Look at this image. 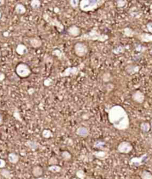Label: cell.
<instances>
[{
	"label": "cell",
	"instance_id": "cell-52",
	"mask_svg": "<svg viewBox=\"0 0 152 179\" xmlns=\"http://www.w3.org/2000/svg\"><path fill=\"white\" fill-rule=\"evenodd\" d=\"M0 56H1V50H0Z\"/></svg>",
	"mask_w": 152,
	"mask_h": 179
},
{
	"label": "cell",
	"instance_id": "cell-33",
	"mask_svg": "<svg viewBox=\"0 0 152 179\" xmlns=\"http://www.w3.org/2000/svg\"><path fill=\"white\" fill-rule=\"evenodd\" d=\"M124 52H125V47L123 46H118L113 50V53L114 54H121V53H123Z\"/></svg>",
	"mask_w": 152,
	"mask_h": 179
},
{
	"label": "cell",
	"instance_id": "cell-18",
	"mask_svg": "<svg viewBox=\"0 0 152 179\" xmlns=\"http://www.w3.org/2000/svg\"><path fill=\"white\" fill-rule=\"evenodd\" d=\"M25 146L32 151H37L40 148V144L35 141L28 140L25 142Z\"/></svg>",
	"mask_w": 152,
	"mask_h": 179
},
{
	"label": "cell",
	"instance_id": "cell-8",
	"mask_svg": "<svg viewBox=\"0 0 152 179\" xmlns=\"http://www.w3.org/2000/svg\"><path fill=\"white\" fill-rule=\"evenodd\" d=\"M134 149L132 144L129 142H120L117 146V151L121 154H128L131 152Z\"/></svg>",
	"mask_w": 152,
	"mask_h": 179
},
{
	"label": "cell",
	"instance_id": "cell-1",
	"mask_svg": "<svg viewBox=\"0 0 152 179\" xmlns=\"http://www.w3.org/2000/svg\"><path fill=\"white\" fill-rule=\"evenodd\" d=\"M108 121L115 129L125 130L130 127V119L126 110L120 105H114L108 111Z\"/></svg>",
	"mask_w": 152,
	"mask_h": 179
},
{
	"label": "cell",
	"instance_id": "cell-46",
	"mask_svg": "<svg viewBox=\"0 0 152 179\" xmlns=\"http://www.w3.org/2000/svg\"><path fill=\"white\" fill-rule=\"evenodd\" d=\"M54 11L56 13H59V9L58 8H54Z\"/></svg>",
	"mask_w": 152,
	"mask_h": 179
},
{
	"label": "cell",
	"instance_id": "cell-20",
	"mask_svg": "<svg viewBox=\"0 0 152 179\" xmlns=\"http://www.w3.org/2000/svg\"><path fill=\"white\" fill-rule=\"evenodd\" d=\"M27 11L25 6L22 4H17L15 7V12L16 14H19V15H22L24 14Z\"/></svg>",
	"mask_w": 152,
	"mask_h": 179
},
{
	"label": "cell",
	"instance_id": "cell-29",
	"mask_svg": "<svg viewBox=\"0 0 152 179\" xmlns=\"http://www.w3.org/2000/svg\"><path fill=\"white\" fill-rule=\"evenodd\" d=\"M52 54H53V56H56L59 60H62L63 58L64 57V54H63V53L60 50H59V49H55V50H53V51H52Z\"/></svg>",
	"mask_w": 152,
	"mask_h": 179
},
{
	"label": "cell",
	"instance_id": "cell-35",
	"mask_svg": "<svg viewBox=\"0 0 152 179\" xmlns=\"http://www.w3.org/2000/svg\"><path fill=\"white\" fill-rule=\"evenodd\" d=\"M127 5V1L126 0H117V8H124V7L126 6Z\"/></svg>",
	"mask_w": 152,
	"mask_h": 179
},
{
	"label": "cell",
	"instance_id": "cell-45",
	"mask_svg": "<svg viewBox=\"0 0 152 179\" xmlns=\"http://www.w3.org/2000/svg\"><path fill=\"white\" fill-rule=\"evenodd\" d=\"M34 88H30V90H28V93L30 94H32L33 93H34Z\"/></svg>",
	"mask_w": 152,
	"mask_h": 179
},
{
	"label": "cell",
	"instance_id": "cell-39",
	"mask_svg": "<svg viewBox=\"0 0 152 179\" xmlns=\"http://www.w3.org/2000/svg\"><path fill=\"white\" fill-rule=\"evenodd\" d=\"M146 29H147L149 33L152 34V22H150L146 24Z\"/></svg>",
	"mask_w": 152,
	"mask_h": 179
},
{
	"label": "cell",
	"instance_id": "cell-27",
	"mask_svg": "<svg viewBox=\"0 0 152 179\" xmlns=\"http://www.w3.org/2000/svg\"><path fill=\"white\" fill-rule=\"evenodd\" d=\"M61 157L65 161H70L72 158V155L71 152H69L68 151L64 150L61 152Z\"/></svg>",
	"mask_w": 152,
	"mask_h": 179
},
{
	"label": "cell",
	"instance_id": "cell-47",
	"mask_svg": "<svg viewBox=\"0 0 152 179\" xmlns=\"http://www.w3.org/2000/svg\"><path fill=\"white\" fill-rule=\"evenodd\" d=\"M35 179H50V178H44V177H40L38 178H35Z\"/></svg>",
	"mask_w": 152,
	"mask_h": 179
},
{
	"label": "cell",
	"instance_id": "cell-53",
	"mask_svg": "<svg viewBox=\"0 0 152 179\" xmlns=\"http://www.w3.org/2000/svg\"><path fill=\"white\" fill-rule=\"evenodd\" d=\"M91 179H94V178H91Z\"/></svg>",
	"mask_w": 152,
	"mask_h": 179
},
{
	"label": "cell",
	"instance_id": "cell-51",
	"mask_svg": "<svg viewBox=\"0 0 152 179\" xmlns=\"http://www.w3.org/2000/svg\"><path fill=\"white\" fill-rule=\"evenodd\" d=\"M73 179H79V178H78L76 177V178H73Z\"/></svg>",
	"mask_w": 152,
	"mask_h": 179
},
{
	"label": "cell",
	"instance_id": "cell-21",
	"mask_svg": "<svg viewBox=\"0 0 152 179\" xmlns=\"http://www.w3.org/2000/svg\"><path fill=\"white\" fill-rule=\"evenodd\" d=\"M122 31L124 36L128 38H132L136 35V32L130 27H125Z\"/></svg>",
	"mask_w": 152,
	"mask_h": 179
},
{
	"label": "cell",
	"instance_id": "cell-31",
	"mask_svg": "<svg viewBox=\"0 0 152 179\" xmlns=\"http://www.w3.org/2000/svg\"><path fill=\"white\" fill-rule=\"evenodd\" d=\"M102 78L104 82H109V81H111V79H112V75H111V73L105 72L104 73L103 75H102Z\"/></svg>",
	"mask_w": 152,
	"mask_h": 179
},
{
	"label": "cell",
	"instance_id": "cell-15",
	"mask_svg": "<svg viewBox=\"0 0 152 179\" xmlns=\"http://www.w3.org/2000/svg\"><path fill=\"white\" fill-rule=\"evenodd\" d=\"M76 134L81 138H86L89 135V130L85 127H79L76 130Z\"/></svg>",
	"mask_w": 152,
	"mask_h": 179
},
{
	"label": "cell",
	"instance_id": "cell-43",
	"mask_svg": "<svg viewBox=\"0 0 152 179\" xmlns=\"http://www.w3.org/2000/svg\"><path fill=\"white\" fill-rule=\"evenodd\" d=\"M5 79V74L2 72H0V81H2Z\"/></svg>",
	"mask_w": 152,
	"mask_h": 179
},
{
	"label": "cell",
	"instance_id": "cell-34",
	"mask_svg": "<svg viewBox=\"0 0 152 179\" xmlns=\"http://www.w3.org/2000/svg\"><path fill=\"white\" fill-rule=\"evenodd\" d=\"M69 4H70L71 7L76 9L78 7H79V4H80V0H69Z\"/></svg>",
	"mask_w": 152,
	"mask_h": 179
},
{
	"label": "cell",
	"instance_id": "cell-12",
	"mask_svg": "<svg viewBox=\"0 0 152 179\" xmlns=\"http://www.w3.org/2000/svg\"><path fill=\"white\" fill-rule=\"evenodd\" d=\"M31 172H32V175L35 178L43 177V174H44V170H43V167L40 165L34 166L32 167V171Z\"/></svg>",
	"mask_w": 152,
	"mask_h": 179
},
{
	"label": "cell",
	"instance_id": "cell-13",
	"mask_svg": "<svg viewBox=\"0 0 152 179\" xmlns=\"http://www.w3.org/2000/svg\"><path fill=\"white\" fill-rule=\"evenodd\" d=\"M137 39L142 42L150 43L152 42V34L150 33H142L137 35Z\"/></svg>",
	"mask_w": 152,
	"mask_h": 179
},
{
	"label": "cell",
	"instance_id": "cell-44",
	"mask_svg": "<svg viewBox=\"0 0 152 179\" xmlns=\"http://www.w3.org/2000/svg\"><path fill=\"white\" fill-rule=\"evenodd\" d=\"M5 0H0V7L3 6L5 5Z\"/></svg>",
	"mask_w": 152,
	"mask_h": 179
},
{
	"label": "cell",
	"instance_id": "cell-30",
	"mask_svg": "<svg viewBox=\"0 0 152 179\" xmlns=\"http://www.w3.org/2000/svg\"><path fill=\"white\" fill-rule=\"evenodd\" d=\"M30 6L34 10L38 9L41 6V1L40 0H31L30 2Z\"/></svg>",
	"mask_w": 152,
	"mask_h": 179
},
{
	"label": "cell",
	"instance_id": "cell-28",
	"mask_svg": "<svg viewBox=\"0 0 152 179\" xmlns=\"http://www.w3.org/2000/svg\"><path fill=\"white\" fill-rule=\"evenodd\" d=\"M140 178L141 179H152V174L151 172L143 170L140 173Z\"/></svg>",
	"mask_w": 152,
	"mask_h": 179
},
{
	"label": "cell",
	"instance_id": "cell-41",
	"mask_svg": "<svg viewBox=\"0 0 152 179\" xmlns=\"http://www.w3.org/2000/svg\"><path fill=\"white\" fill-rule=\"evenodd\" d=\"M146 50V47H143L141 45H138L137 47H136V50L139 52H144V50Z\"/></svg>",
	"mask_w": 152,
	"mask_h": 179
},
{
	"label": "cell",
	"instance_id": "cell-7",
	"mask_svg": "<svg viewBox=\"0 0 152 179\" xmlns=\"http://www.w3.org/2000/svg\"><path fill=\"white\" fill-rule=\"evenodd\" d=\"M84 66V64H81L78 67H68L66 68L63 72L60 73L61 77H68V76H72V75H77L81 70Z\"/></svg>",
	"mask_w": 152,
	"mask_h": 179
},
{
	"label": "cell",
	"instance_id": "cell-49",
	"mask_svg": "<svg viewBox=\"0 0 152 179\" xmlns=\"http://www.w3.org/2000/svg\"><path fill=\"white\" fill-rule=\"evenodd\" d=\"M2 18V13L0 12V19Z\"/></svg>",
	"mask_w": 152,
	"mask_h": 179
},
{
	"label": "cell",
	"instance_id": "cell-9",
	"mask_svg": "<svg viewBox=\"0 0 152 179\" xmlns=\"http://www.w3.org/2000/svg\"><path fill=\"white\" fill-rule=\"evenodd\" d=\"M148 159V154L145 153L140 157H134L129 161V165L132 167H138L144 164Z\"/></svg>",
	"mask_w": 152,
	"mask_h": 179
},
{
	"label": "cell",
	"instance_id": "cell-40",
	"mask_svg": "<svg viewBox=\"0 0 152 179\" xmlns=\"http://www.w3.org/2000/svg\"><path fill=\"white\" fill-rule=\"evenodd\" d=\"M5 167H6V161L4 159L0 158V169L5 168Z\"/></svg>",
	"mask_w": 152,
	"mask_h": 179
},
{
	"label": "cell",
	"instance_id": "cell-2",
	"mask_svg": "<svg viewBox=\"0 0 152 179\" xmlns=\"http://www.w3.org/2000/svg\"><path fill=\"white\" fill-rule=\"evenodd\" d=\"M79 40L86 41H98V42H104L109 39V36L107 34L102 33L97 28H93L88 33H85L81 34L79 37H77Z\"/></svg>",
	"mask_w": 152,
	"mask_h": 179
},
{
	"label": "cell",
	"instance_id": "cell-25",
	"mask_svg": "<svg viewBox=\"0 0 152 179\" xmlns=\"http://www.w3.org/2000/svg\"><path fill=\"white\" fill-rule=\"evenodd\" d=\"M48 170L53 173H60L61 170H62V167L57 164L56 165H50L48 167Z\"/></svg>",
	"mask_w": 152,
	"mask_h": 179
},
{
	"label": "cell",
	"instance_id": "cell-32",
	"mask_svg": "<svg viewBox=\"0 0 152 179\" xmlns=\"http://www.w3.org/2000/svg\"><path fill=\"white\" fill-rule=\"evenodd\" d=\"M42 136H43V137L44 138V139H50V138L53 137V133H52L51 131L49 130V129H44V130L43 131V132H42Z\"/></svg>",
	"mask_w": 152,
	"mask_h": 179
},
{
	"label": "cell",
	"instance_id": "cell-22",
	"mask_svg": "<svg viewBox=\"0 0 152 179\" xmlns=\"http://www.w3.org/2000/svg\"><path fill=\"white\" fill-rule=\"evenodd\" d=\"M93 154L97 158L100 160H104L108 157V153H107L106 152H105V151H102V150L95 151Z\"/></svg>",
	"mask_w": 152,
	"mask_h": 179
},
{
	"label": "cell",
	"instance_id": "cell-38",
	"mask_svg": "<svg viewBox=\"0 0 152 179\" xmlns=\"http://www.w3.org/2000/svg\"><path fill=\"white\" fill-rule=\"evenodd\" d=\"M52 83H53V80L50 78H46V79H45L43 84H44V85L45 86V87H50L52 84Z\"/></svg>",
	"mask_w": 152,
	"mask_h": 179
},
{
	"label": "cell",
	"instance_id": "cell-23",
	"mask_svg": "<svg viewBox=\"0 0 152 179\" xmlns=\"http://www.w3.org/2000/svg\"><path fill=\"white\" fill-rule=\"evenodd\" d=\"M140 128L141 129L142 132H148L151 129V123L147 121L142 122L140 125Z\"/></svg>",
	"mask_w": 152,
	"mask_h": 179
},
{
	"label": "cell",
	"instance_id": "cell-26",
	"mask_svg": "<svg viewBox=\"0 0 152 179\" xmlns=\"http://www.w3.org/2000/svg\"><path fill=\"white\" fill-rule=\"evenodd\" d=\"M105 146V142L102 140H97L94 143V147L97 150H102Z\"/></svg>",
	"mask_w": 152,
	"mask_h": 179
},
{
	"label": "cell",
	"instance_id": "cell-37",
	"mask_svg": "<svg viewBox=\"0 0 152 179\" xmlns=\"http://www.w3.org/2000/svg\"><path fill=\"white\" fill-rule=\"evenodd\" d=\"M58 164V159L55 156H52L51 158H49L48 164L50 165H56Z\"/></svg>",
	"mask_w": 152,
	"mask_h": 179
},
{
	"label": "cell",
	"instance_id": "cell-6",
	"mask_svg": "<svg viewBox=\"0 0 152 179\" xmlns=\"http://www.w3.org/2000/svg\"><path fill=\"white\" fill-rule=\"evenodd\" d=\"M74 53L79 57H82V56H85V55L88 53V46L85 45V43L82 42H76L74 45Z\"/></svg>",
	"mask_w": 152,
	"mask_h": 179
},
{
	"label": "cell",
	"instance_id": "cell-50",
	"mask_svg": "<svg viewBox=\"0 0 152 179\" xmlns=\"http://www.w3.org/2000/svg\"><path fill=\"white\" fill-rule=\"evenodd\" d=\"M151 129H152V122L151 123Z\"/></svg>",
	"mask_w": 152,
	"mask_h": 179
},
{
	"label": "cell",
	"instance_id": "cell-42",
	"mask_svg": "<svg viewBox=\"0 0 152 179\" xmlns=\"http://www.w3.org/2000/svg\"><path fill=\"white\" fill-rule=\"evenodd\" d=\"M4 124V116L1 112H0V126L3 125Z\"/></svg>",
	"mask_w": 152,
	"mask_h": 179
},
{
	"label": "cell",
	"instance_id": "cell-11",
	"mask_svg": "<svg viewBox=\"0 0 152 179\" xmlns=\"http://www.w3.org/2000/svg\"><path fill=\"white\" fill-rule=\"evenodd\" d=\"M67 33L72 37H79L81 35V30L78 26L71 25L68 28Z\"/></svg>",
	"mask_w": 152,
	"mask_h": 179
},
{
	"label": "cell",
	"instance_id": "cell-16",
	"mask_svg": "<svg viewBox=\"0 0 152 179\" xmlns=\"http://www.w3.org/2000/svg\"><path fill=\"white\" fill-rule=\"evenodd\" d=\"M30 45L34 48H39L43 45V42L39 37H31L30 39Z\"/></svg>",
	"mask_w": 152,
	"mask_h": 179
},
{
	"label": "cell",
	"instance_id": "cell-4",
	"mask_svg": "<svg viewBox=\"0 0 152 179\" xmlns=\"http://www.w3.org/2000/svg\"><path fill=\"white\" fill-rule=\"evenodd\" d=\"M15 71L17 75L22 78H27L31 74V70L30 67L25 63L18 64L16 67Z\"/></svg>",
	"mask_w": 152,
	"mask_h": 179
},
{
	"label": "cell",
	"instance_id": "cell-10",
	"mask_svg": "<svg viewBox=\"0 0 152 179\" xmlns=\"http://www.w3.org/2000/svg\"><path fill=\"white\" fill-rule=\"evenodd\" d=\"M131 98H132L134 102L141 104L145 101L146 96H145V94L142 91H136L131 95Z\"/></svg>",
	"mask_w": 152,
	"mask_h": 179
},
{
	"label": "cell",
	"instance_id": "cell-14",
	"mask_svg": "<svg viewBox=\"0 0 152 179\" xmlns=\"http://www.w3.org/2000/svg\"><path fill=\"white\" fill-rule=\"evenodd\" d=\"M140 67L136 65H128L125 68V71L128 75H134L140 71Z\"/></svg>",
	"mask_w": 152,
	"mask_h": 179
},
{
	"label": "cell",
	"instance_id": "cell-24",
	"mask_svg": "<svg viewBox=\"0 0 152 179\" xmlns=\"http://www.w3.org/2000/svg\"><path fill=\"white\" fill-rule=\"evenodd\" d=\"M0 174L2 177H4L6 179H11L12 178V174H11V171L5 168L0 169Z\"/></svg>",
	"mask_w": 152,
	"mask_h": 179
},
{
	"label": "cell",
	"instance_id": "cell-17",
	"mask_svg": "<svg viewBox=\"0 0 152 179\" xmlns=\"http://www.w3.org/2000/svg\"><path fill=\"white\" fill-rule=\"evenodd\" d=\"M20 157L16 152H10L8 155V160L11 164H17L19 161Z\"/></svg>",
	"mask_w": 152,
	"mask_h": 179
},
{
	"label": "cell",
	"instance_id": "cell-19",
	"mask_svg": "<svg viewBox=\"0 0 152 179\" xmlns=\"http://www.w3.org/2000/svg\"><path fill=\"white\" fill-rule=\"evenodd\" d=\"M16 52L19 56H23L27 53V47L23 44H19L16 48Z\"/></svg>",
	"mask_w": 152,
	"mask_h": 179
},
{
	"label": "cell",
	"instance_id": "cell-3",
	"mask_svg": "<svg viewBox=\"0 0 152 179\" xmlns=\"http://www.w3.org/2000/svg\"><path fill=\"white\" fill-rule=\"evenodd\" d=\"M108 0H80L79 8L84 12L96 11Z\"/></svg>",
	"mask_w": 152,
	"mask_h": 179
},
{
	"label": "cell",
	"instance_id": "cell-36",
	"mask_svg": "<svg viewBox=\"0 0 152 179\" xmlns=\"http://www.w3.org/2000/svg\"><path fill=\"white\" fill-rule=\"evenodd\" d=\"M76 177L79 179H84L85 178V173L82 170H77V172L76 173Z\"/></svg>",
	"mask_w": 152,
	"mask_h": 179
},
{
	"label": "cell",
	"instance_id": "cell-5",
	"mask_svg": "<svg viewBox=\"0 0 152 179\" xmlns=\"http://www.w3.org/2000/svg\"><path fill=\"white\" fill-rule=\"evenodd\" d=\"M43 19H44L48 24H50V26H52V27H56L57 30H59V32H63V30H64V26L62 24V22H61L60 21H59L57 19L52 18L47 13L43 14Z\"/></svg>",
	"mask_w": 152,
	"mask_h": 179
},
{
	"label": "cell",
	"instance_id": "cell-48",
	"mask_svg": "<svg viewBox=\"0 0 152 179\" xmlns=\"http://www.w3.org/2000/svg\"><path fill=\"white\" fill-rule=\"evenodd\" d=\"M4 36H8V32H5V33H4Z\"/></svg>",
	"mask_w": 152,
	"mask_h": 179
}]
</instances>
